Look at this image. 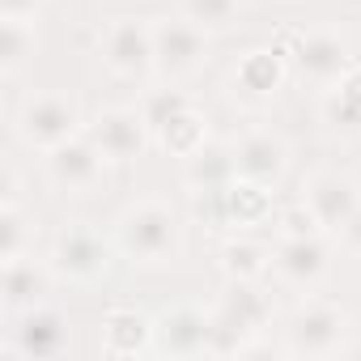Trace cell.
I'll use <instances>...</instances> for the list:
<instances>
[{
	"label": "cell",
	"instance_id": "cell-21",
	"mask_svg": "<svg viewBox=\"0 0 361 361\" xmlns=\"http://www.w3.org/2000/svg\"><path fill=\"white\" fill-rule=\"evenodd\" d=\"M238 178V166H234V149H221V145H204L188 157V183L196 192L204 188H226Z\"/></svg>",
	"mask_w": 361,
	"mask_h": 361
},
{
	"label": "cell",
	"instance_id": "cell-5",
	"mask_svg": "<svg viewBox=\"0 0 361 361\" xmlns=\"http://www.w3.org/2000/svg\"><path fill=\"white\" fill-rule=\"evenodd\" d=\"M344 331H348V314L331 302H306L293 310L289 319V344L285 353L293 357H327L344 344Z\"/></svg>",
	"mask_w": 361,
	"mask_h": 361
},
{
	"label": "cell",
	"instance_id": "cell-28",
	"mask_svg": "<svg viewBox=\"0 0 361 361\" xmlns=\"http://www.w3.org/2000/svg\"><path fill=\"white\" fill-rule=\"evenodd\" d=\"M178 106H188V98L178 94V90H153V94L140 102V111H145V119H149V128H153V132H157V128H161Z\"/></svg>",
	"mask_w": 361,
	"mask_h": 361
},
{
	"label": "cell",
	"instance_id": "cell-4",
	"mask_svg": "<svg viewBox=\"0 0 361 361\" xmlns=\"http://www.w3.org/2000/svg\"><path fill=\"white\" fill-rule=\"evenodd\" d=\"M18 136H22L30 149L51 153V149L68 145L73 136H81V115H77V106H73L68 98H60V94H39V98H30V102L22 106V115H18Z\"/></svg>",
	"mask_w": 361,
	"mask_h": 361
},
{
	"label": "cell",
	"instance_id": "cell-20",
	"mask_svg": "<svg viewBox=\"0 0 361 361\" xmlns=\"http://www.w3.org/2000/svg\"><path fill=\"white\" fill-rule=\"evenodd\" d=\"M226 213L234 230L264 226L272 217V188L251 183V178H234V183H226Z\"/></svg>",
	"mask_w": 361,
	"mask_h": 361
},
{
	"label": "cell",
	"instance_id": "cell-27",
	"mask_svg": "<svg viewBox=\"0 0 361 361\" xmlns=\"http://www.w3.org/2000/svg\"><path fill=\"white\" fill-rule=\"evenodd\" d=\"M310 234H327V230L319 226V217L306 200L281 213V238H310Z\"/></svg>",
	"mask_w": 361,
	"mask_h": 361
},
{
	"label": "cell",
	"instance_id": "cell-10",
	"mask_svg": "<svg viewBox=\"0 0 361 361\" xmlns=\"http://www.w3.org/2000/svg\"><path fill=\"white\" fill-rule=\"evenodd\" d=\"M302 192H306L302 200L314 209V217H319V226H323L327 234H340V226L361 209V192H357V183H353L348 174H336V170H319V174H310Z\"/></svg>",
	"mask_w": 361,
	"mask_h": 361
},
{
	"label": "cell",
	"instance_id": "cell-6",
	"mask_svg": "<svg viewBox=\"0 0 361 361\" xmlns=\"http://www.w3.org/2000/svg\"><path fill=\"white\" fill-rule=\"evenodd\" d=\"M68 348V323L60 310L51 306H30L18 314V327H13V340L0 348L5 361H47V357H60Z\"/></svg>",
	"mask_w": 361,
	"mask_h": 361
},
{
	"label": "cell",
	"instance_id": "cell-30",
	"mask_svg": "<svg viewBox=\"0 0 361 361\" xmlns=\"http://www.w3.org/2000/svg\"><path fill=\"white\" fill-rule=\"evenodd\" d=\"M336 238H340V243H344L353 255H361V209H357V213H353V217L340 226V234H336Z\"/></svg>",
	"mask_w": 361,
	"mask_h": 361
},
{
	"label": "cell",
	"instance_id": "cell-26",
	"mask_svg": "<svg viewBox=\"0 0 361 361\" xmlns=\"http://www.w3.org/2000/svg\"><path fill=\"white\" fill-rule=\"evenodd\" d=\"M327 119H336V123H361V68L357 64L336 81V90L327 98Z\"/></svg>",
	"mask_w": 361,
	"mask_h": 361
},
{
	"label": "cell",
	"instance_id": "cell-22",
	"mask_svg": "<svg viewBox=\"0 0 361 361\" xmlns=\"http://www.w3.org/2000/svg\"><path fill=\"white\" fill-rule=\"evenodd\" d=\"M268 268H272V251L251 238H230L221 247V272L230 281H259Z\"/></svg>",
	"mask_w": 361,
	"mask_h": 361
},
{
	"label": "cell",
	"instance_id": "cell-13",
	"mask_svg": "<svg viewBox=\"0 0 361 361\" xmlns=\"http://www.w3.org/2000/svg\"><path fill=\"white\" fill-rule=\"evenodd\" d=\"M51 276H56V268L35 259L30 251L18 259H5V276H0V302H5V310L22 314L30 306H43L51 293Z\"/></svg>",
	"mask_w": 361,
	"mask_h": 361
},
{
	"label": "cell",
	"instance_id": "cell-14",
	"mask_svg": "<svg viewBox=\"0 0 361 361\" xmlns=\"http://www.w3.org/2000/svg\"><path fill=\"white\" fill-rule=\"evenodd\" d=\"M102 161H106V153L90 136H73L68 145L47 153V174H51V183L64 188V192H90L102 178Z\"/></svg>",
	"mask_w": 361,
	"mask_h": 361
},
{
	"label": "cell",
	"instance_id": "cell-11",
	"mask_svg": "<svg viewBox=\"0 0 361 361\" xmlns=\"http://www.w3.org/2000/svg\"><path fill=\"white\" fill-rule=\"evenodd\" d=\"M209 336H213V314H204L196 306H174L153 323V348H161L170 357L209 353Z\"/></svg>",
	"mask_w": 361,
	"mask_h": 361
},
{
	"label": "cell",
	"instance_id": "cell-8",
	"mask_svg": "<svg viewBox=\"0 0 361 361\" xmlns=\"http://www.w3.org/2000/svg\"><path fill=\"white\" fill-rule=\"evenodd\" d=\"M90 140L106 153V161H132V157H140L149 149L153 128H149L140 106H111V111H102L94 119Z\"/></svg>",
	"mask_w": 361,
	"mask_h": 361
},
{
	"label": "cell",
	"instance_id": "cell-17",
	"mask_svg": "<svg viewBox=\"0 0 361 361\" xmlns=\"http://www.w3.org/2000/svg\"><path fill=\"white\" fill-rule=\"evenodd\" d=\"M281 85H285V56L272 47L251 51L234 73V94L247 102H268V98H276Z\"/></svg>",
	"mask_w": 361,
	"mask_h": 361
},
{
	"label": "cell",
	"instance_id": "cell-18",
	"mask_svg": "<svg viewBox=\"0 0 361 361\" xmlns=\"http://www.w3.org/2000/svg\"><path fill=\"white\" fill-rule=\"evenodd\" d=\"M153 348V323L140 310H111L102 319V353L106 357H140Z\"/></svg>",
	"mask_w": 361,
	"mask_h": 361
},
{
	"label": "cell",
	"instance_id": "cell-1",
	"mask_svg": "<svg viewBox=\"0 0 361 361\" xmlns=\"http://www.w3.org/2000/svg\"><path fill=\"white\" fill-rule=\"evenodd\" d=\"M209 357H243L247 344L272 323V298L259 289V281H230L217 298Z\"/></svg>",
	"mask_w": 361,
	"mask_h": 361
},
{
	"label": "cell",
	"instance_id": "cell-24",
	"mask_svg": "<svg viewBox=\"0 0 361 361\" xmlns=\"http://www.w3.org/2000/svg\"><path fill=\"white\" fill-rule=\"evenodd\" d=\"M30 238H35V221L18 209V200H5V204H0V259L26 255Z\"/></svg>",
	"mask_w": 361,
	"mask_h": 361
},
{
	"label": "cell",
	"instance_id": "cell-12",
	"mask_svg": "<svg viewBox=\"0 0 361 361\" xmlns=\"http://www.w3.org/2000/svg\"><path fill=\"white\" fill-rule=\"evenodd\" d=\"M106 264H111V247H106L94 230L68 226V230L56 238L51 268H56L60 276H68V281H94V276L106 272Z\"/></svg>",
	"mask_w": 361,
	"mask_h": 361
},
{
	"label": "cell",
	"instance_id": "cell-7",
	"mask_svg": "<svg viewBox=\"0 0 361 361\" xmlns=\"http://www.w3.org/2000/svg\"><path fill=\"white\" fill-rule=\"evenodd\" d=\"M102 64L123 81H140L145 73H153V30L136 18L111 22L102 35Z\"/></svg>",
	"mask_w": 361,
	"mask_h": 361
},
{
	"label": "cell",
	"instance_id": "cell-16",
	"mask_svg": "<svg viewBox=\"0 0 361 361\" xmlns=\"http://www.w3.org/2000/svg\"><path fill=\"white\" fill-rule=\"evenodd\" d=\"M298 68L314 81V85H336L348 68H353V56H348V43L331 30H314L306 39H298Z\"/></svg>",
	"mask_w": 361,
	"mask_h": 361
},
{
	"label": "cell",
	"instance_id": "cell-15",
	"mask_svg": "<svg viewBox=\"0 0 361 361\" xmlns=\"http://www.w3.org/2000/svg\"><path fill=\"white\" fill-rule=\"evenodd\" d=\"M234 166H238V178H251V183H281V174L289 166V145L276 136V132H247L238 145H234Z\"/></svg>",
	"mask_w": 361,
	"mask_h": 361
},
{
	"label": "cell",
	"instance_id": "cell-29",
	"mask_svg": "<svg viewBox=\"0 0 361 361\" xmlns=\"http://www.w3.org/2000/svg\"><path fill=\"white\" fill-rule=\"evenodd\" d=\"M43 0H0V18H18V22H30L39 13Z\"/></svg>",
	"mask_w": 361,
	"mask_h": 361
},
{
	"label": "cell",
	"instance_id": "cell-25",
	"mask_svg": "<svg viewBox=\"0 0 361 361\" xmlns=\"http://www.w3.org/2000/svg\"><path fill=\"white\" fill-rule=\"evenodd\" d=\"M178 13L188 22H196L200 30L217 35V30H230L238 22V0H183Z\"/></svg>",
	"mask_w": 361,
	"mask_h": 361
},
{
	"label": "cell",
	"instance_id": "cell-19",
	"mask_svg": "<svg viewBox=\"0 0 361 361\" xmlns=\"http://www.w3.org/2000/svg\"><path fill=\"white\" fill-rule=\"evenodd\" d=\"M153 140H157L166 153H174V157H183V161H188L196 149L209 145V123H204V115L188 102V106H178V111L153 132Z\"/></svg>",
	"mask_w": 361,
	"mask_h": 361
},
{
	"label": "cell",
	"instance_id": "cell-23",
	"mask_svg": "<svg viewBox=\"0 0 361 361\" xmlns=\"http://www.w3.org/2000/svg\"><path fill=\"white\" fill-rule=\"evenodd\" d=\"M35 47H39V35L30 22H18V18L0 22V73L5 77H18V68L35 56Z\"/></svg>",
	"mask_w": 361,
	"mask_h": 361
},
{
	"label": "cell",
	"instance_id": "cell-2",
	"mask_svg": "<svg viewBox=\"0 0 361 361\" xmlns=\"http://www.w3.org/2000/svg\"><path fill=\"white\" fill-rule=\"evenodd\" d=\"M115 243L119 251L132 259V264H145V268H161V264H174L183 255V226H178L174 209L161 204V200H140L132 204L119 226H115Z\"/></svg>",
	"mask_w": 361,
	"mask_h": 361
},
{
	"label": "cell",
	"instance_id": "cell-3",
	"mask_svg": "<svg viewBox=\"0 0 361 361\" xmlns=\"http://www.w3.org/2000/svg\"><path fill=\"white\" fill-rule=\"evenodd\" d=\"M153 73L161 81H188L209 64V30H200L196 22L178 18H157L153 26Z\"/></svg>",
	"mask_w": 361,
	"mask_h": 361
},
{
	"label": "cell",
	"instance_id": "cell-9",
	"mask_svg": "<svg viewBox=\"0 0 361 361\" xmlns=\"http://www.w3.org/2000/svg\"><path fill=\"white\" fill-rule=\"evenodd\" d=\"M331 268V247L323 234L310 238H281V247L272 251V272L289 285V289H314Z\"/></svg>",
	"mask_w": 361,
	"mask_h": 361
}]
</instances>
